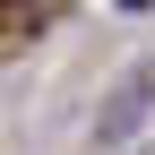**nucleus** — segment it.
<instances>
[{
    "mask_svg": "<svg viewBox=\"0 0 155 155\" xmlns=\"http://www.w3.org/2000/svg\"><path fill=\"white\" fill-rule=\"evenodd\" d=\"M112 9H129V17H138V9H155V0H112Z\"/></svg>",
    "mask_w": 155,
    "mask_h": 155,
    "instance_id": "f257e3e1",
    "label": "nucleus"
}]
</instances>
